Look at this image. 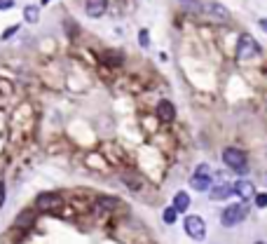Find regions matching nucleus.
<instances>
[{
    "label": "nucleus",
    "mask_w": 267,
    "mask_h": 244,
    "mask_svg": "<svg viewBox=\"0 0 267 244\" xmlns=\"http://www.w3.org/2000/svg\"><path fill=\"white\" fill-rule=\"evenodd\" d=\"M222 162H225L228 169H232V172H237V174H246V169H249V157H246V153L239 148H232V146H228V148L222 150Z\"/></svg>",
    "instance_id": "f257e3e1"
},
{
    "label": "nucleus",
    "mask_w": 267,
    "mask_h": 244,
    "mask_svg": "<svg viewBox=\"0 0 267 244\" xmlns=\"http://www.w3.org/2000/svg\"><path fill=\"white\" fill-rule=\"evenodd\" d=\"M258 54H260V45H258V40L251 33H241L239 40H237V59L249 61Z\"/></svg>",
    "instance_id": "f03ea898"
},
{
    "label": "nucleus",
    "mask_w": 267,
    "mask_h": 244,
    "mask_svg": "<svg viewBox=\"0 0 267 244\" xmlns=\"http://www.w3.org/2000/svg\"><path fill=\"white\" fill-rule=\"evenodd\" d=\"M246 214H249V209H246L244 205H230V207H225V209H222L220 223L225 228H234V226H239V223L244 221Z\"/></svg>",
    "instance_id": "7ed1b4c3"
},
{
    "label": "nucleus",
    "mask_w": 267,
    "mask_h": 244,
    "mask_svg": "<svg viewBox=\"0 0 267 244\" xmlns=\"http://www.w3.org/2000/svg\"><path fill=\"white\" fill-rule=\"evenodd\" d=\"M190 188L197 190V193H206L211 188V169L209 165H199L195 169V174L190 176Z\"/></svg>",
    "instance_id": "20e7f679"
},
{
    "label": "nucleus",
    "mask_w": 267,
    "mask_h": 244,
    "mask_svg": "<svg viewBox=\"0 0 267 244\" xmlns=\"http://www.w3.org/2000/svg\"><path fill=\"white\" fill-rule=\"evenodd\" d=\"M63 207V197L59 193H40L35 197V209L38 211H59Z\"/></svg>",
    "instance_id": "39448f33"
},
{
    "label": "nucleus",
    "mask_w": 267,
    "mask_h": 244,
    "mask_svg": "<svg viewBox=\"0 0 267 244\" xmlns=\"http://www.w3.org/2000/svg\"><path fill=\"white\" fill-rule=\"evenodd\" d=\"M185 233L190 235V237L195 239V242H202V239L206 237V223H204V218L202 216H185Z\"/></svg>",
    "instance_id": "423d86ee"
},
{
    "label": "nucleus",
    "mask_w": 267,
    "mask_h": 244,
    "mask_svg": "<svg viewBox=\"0 0 267 244\" xmlns=\"http://www.w3.org/2000/svg\"><path fill=\"white\" fill-rule=\"evenodd\" d=\"M232 193L237 195V197H241V200H251V197H256V188H253V183L246 181V178H239V181L232 186Z\"/></svg>",
    "instance_id": "0eeeda50"
},
{
    "label": "nucleus",
    "mask_w": 267,
    "mask_h": 244,
    "mask_svg": "<svg viewBox=\"0 0 267 244\" xmlns=\"http://www.w3.org/2000/svg\"><path fill=\"white\" fill-rule=\"evenodd\" d=\"M155 113H157V117H160L162 122H173L176 120V106L171 104V101H160V104H157V108H155Z\"/></svg>",
    "instance_id": "6e6552de"
},
{
    "label": "nucleus",
    "mask_w": 267,
    "mask_h": 244,
    "mask_svg": "<svg viewBox=\"0 0 267 244\" xmlns=\"http://www.w3.org/2000/svg\"><path fill=\"white\" fill-rule=\"evenodd\" d=\"M106 7H108V0H87L84 3V10H87L89 17H103L106 14Z\"/></svg>",
    "instance_id": "1a4fd4ad"
},
{
    "label": "nucleus",
    "mask_w": 267,
    "mask_h": 244,
    "mask_svg": "<svg viewBox=\"0 0 267 244\" xmlns=\"http://www.w3.org/2000/svg\"><path fill=\"white\" fill-rule=\"evenodd\" d=\"M173 209L178 211V214H183V211H188V207H190V195L185 193V190H178L176 195H173Z\"/></svg>",
    "instance_id": "9d476101"
},
{
    "label": "nucleus",
    "mask_w": 267,
    "mask_h": 244,
    "mask_svg": "<svg viewBox=\"0 0 267 244\" xmlns=\"http://www.w3.org/2000/svg\"><path fill=\"white\" fill-rule=\"evenodd\" d=\"M211 200L213 202H220V200H228L230 195H232V186H225V183H220V186H213L211 193Z\"/></svg>",
    "instance_id": "9b49d317"
},
{
    "label": "nucleus",
    "mask_w": 267,
    "mask_h": 244,
    "mask_svg": "<svg viewBox=\"0 0 267 244\" xmlns=\"http://www.w3.org/2000/svg\"><path fill=\"white\" fill-rule=\"evenodd\" d=\"M120 207V200L117 197H108V195H103V197H99L96 200V209L99 211H113Z\"/></svg>",
    "instance_id": "f8f14e48"
},
{
    "label": "nucleus",
    "mask_w": 267,
    "mask_h": 244,
    "mask_svg": "<svg viewBox=\"0 0 267 244\" xmlns=\"http://www.w3.org/2000/svg\"><path fill=\"white\" fill-rule=\"evenodd\" d=\"M209 14H211V17H216V19H222V22H228L230 19V12L225 10V7L220 5V3H209Z\"/></svg>",
    "instance_id": "ddd939ff"
},
{
    "label": "nucleus",
    "mask_w": 267,
    "mask_h": 244,
    "mask_svg": "<svg viewBox=\"0 0 267 244\" xmlns=\"http://www.w3.org/2000/svg\"><path fill=\"white\" fill-rule=\"evenodd\" d=\"M14 223H17V228H31L35 223V214L33 211H21Z\"/></svg>",
    "instance_id": "4468645a"
},
{
    "label": "nucleus",
    "mask_w": 267,
    "mask_h": 244,
    "mask_svg": "<svg viewBox=\"0 0 267 244\" xmlns=\"http://www.w3.org/2000/svg\"><path fill=\"white\" fill-rule=\"evenodd\" d=\"M103 61H106L108 66H120V64H122V54H120V52H106V54H103Z\"/></svg>",
    "instance_id": "2eb2a0df"
},
{
    "label": "nucleus",
    "mask_w": 267,
    "mask_h": 244,
    "mask_svg": "<svg viewBox=\"0 0 267 244\" xmlns=\"http://www.w3.org/2000/svg\"><path fill=\"white\" fill-rule=\"evenodd\" d=\"M24 14H26V22H28V24H35V22L40 19V10H38L35 5H28Z\"/></svg>",
    "instance_id": "dca6fc26"
},
{
    "label": "nucleus",
    "mask_w": 267,
    "mask_h": 244,
    "mask_svg": "<svg viewBox=\"0 0 267 244\" xmlns=\"http://www.w3.org/2000/svg\"><path fill=\"white\" fill-rule=\"evenodd\" d=\"M162 218H164V223H167V226H171V223H176L178 211L173 209V207H167V209H164V214H162Z\"/></svg>",
    "instance_id": "f3484780"
},
{
    "label": "nucleus",
    "mask_w": 267,
    "mask_h": 244,
    "mask_svg": "<svg viewBox=\"0 0 267 244\" xmlns=\"http://www.w3.org/2000/svg\"><path fill=\"white\" fill-rule=\"evenodd\" d=\"M124 183H127L131 190H141V178H136V176H129V174H124V178H122Z\"/></svg>",
    "instance_id": "a211bd4d"
},
{
    "label": "nucleus",
    "mask_w": 267,
    "mask_h": 244,
    "mask_svg": "<svg viewBox=\"0 0 267 244\" xmlns=\"http://www.w3.org/2000/svg\"><path fill=\"white\" fill-rule=\"evenodd\" d=\"M178 3H181L185 10H199L202 7V0H178Z\"/></svg>",
    "instance_id": "6ab92c4d"
},
{
    "label": "nucleus",
    "mask_w": 267,
    "mask_h": 244,
    "mask_svg": "<svg viewBox=\"0 0 267 244\" xmlns=\"http://www.w3.org/2000/svg\"><path fill=\"white\" fill-rule=\"evenodd\" d=\"M256 207H258V209H265V207H267V195L265 193L256 195Z\"/></svg>",
    "instance_id": "aec40b11"
},
{
    "label": "nucleus",
    "mask_w": 267,
    "mask_h": 244,
    "mask_svg": "<svg viewBox=\"0 0 267 244\" xmlns=\"http://www.w3.org/2000/svg\"><path fill=\"white\" fill-rule=\"evenodd\" d=\"M3 205H5V183L0 181V209H3Z\"/></svg>",
    "instance_id": "412c9836"
},
{
    "label": "nucleus",
    "mask_w": 267,
    "mask_h": 244,
    "mask_svg": "<svg viewBox=\"0 0 267 244\" xmlns=\"http://www.w3.org/2000/svg\"><path fill=\"white\" fill-rule=\"evenodd\" d=\"M141 45H143V47H148V31H141Z\"/></svg>",
    "instance_id": "4be33fe9"
},
{
    "label": "nucleus",
    "mask_w": 267,
    "mask_h": 244,
    "mask_svg": "<svg viewBox=\"0 0 267 244\" xmlns=\"http://www.w3.org/2000/svg\"><path fill=\"white\" fill-rule=\"evenodd\" d=\"M12 5H14V0H0V10H7Z\"/></svg>",
    "instance_id": "5701e85b"
},
{
    "label": "nucleus",
    "mask_w": 267,
    "mask_h": 244,
    "mask_svg": "<svg viewBox=\"0 0 267 244\" xmlns=\"http://www.w3.org/2000/svg\"><path fill=\"white\" fill-rule=\"evenodd\" d=\"M17 28H19V26H10V28L5 31V35H3V38H10L12 33H17Z\"/></svg>",
    "instance_id": "b1692460"
},
{
    "label": "nucleus",
    "mask_w": 267,
    "mask_h": 244,
    "mask_svg": "<svg viewBox=\"0 0 267 244\" xmlns=\"http://www.w3.org/2000/svg\"><path fill=\"white\" fill-rule=\"evenodd\" d=\"M262 26V31H267V19H260V22H258Z\"/></svg>",
    "instance_id": "393cba45"
},
{
    "label": "nucleus",
    "mask_w": 267,
    "mask_h": 244,
    "mask_svg": "<svg viewBox=\"0 0 267 244\" xmlns=\"http://www.w3.org/2000/svg\"><path fill=\"white\" fill-rule=\"evenodd\" d=\"M256 244H265V242H256Z\"/></svg>",
    "instance_id": "a878e982"
},
{
    "label": "nucleus",
    "mask_w": 267,
    "mask_h": 244,
    "mask_svg": "<svg viewBox=\"0 0 267 244\" xmlns=\"http://www.w3.org/2000/svg\"><path fill=\"white\" fill-rule=\"evenodd\" d=\"M42 3H50V0H42Z\"/></svg>",
    "instance_id": "bb28decb"
}]
</instances>
